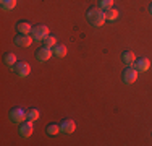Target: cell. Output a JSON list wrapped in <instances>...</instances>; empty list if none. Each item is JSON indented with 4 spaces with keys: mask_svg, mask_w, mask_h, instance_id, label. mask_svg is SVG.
<instances>
[{
    "mask_svg": "<svg viewBox=\"0 0 152 146\" xmlns=\"http://www.w3.org/2000/svg\"><path fill=\"white\" fill-rule=\"evenodd\" d=\"M137 80V70L134 67H128L125 68V72H123V83L125 85H131V83H134Z\"/></svg>",
    "mask_w": 152,
    "mask_h": 146,
    "instance_id": "277c9868",
    "label": "cell"
},
{
    "mask_svg": "<svg viewBox=\"0 0 152 146\" xmlns=\"http://www.w3.org/2000/svg\"><path fill=\"white\" fill-rule=\"evenodd\" d=\"M76 128V123H75V120H70V119H66V120H63V122L60 123V131H63V133H66V135H70V133H73Z\"/></svg>",
    "mask_w": 152,
    "mask_h": 146,
    "instance_id": "9c48e42d",
    "label": "cell"
},
{
    "mask_svg": "<svg viewBox=\"0 0 152 146\" xmlns=\"http://www.w3.org/2000/svg\"><path fill=\"white\" fill-rule=\"evenodd\" d=\"M118 16H120V12H118L117 8H108V10H105V18L108 21H115V20H118Z\"/></svg>",
    "mask_w": 152,
    "mask_h": 146,
    "instance_id": "4fadbf2b",
    "label": "cell"
},
{
    "mask_svg": "<svg viewBox=\"0 0 152 146\" xmlns=\"http://www.w3.org/2000/svg\"><path fill=\"white\" fill-rule=\"evenodd\" d=\"M52 55H53V49L52 47H47V46H44L42 49H39L37 52H36V58H37L39 62H47Z\"/></svg>",
    "mask_w": 152,
    "mask_h": 146,
    "instance_id": "5b68a950",
    "label": "cell"
},
{
    "mask_svg": "<svg viewBox=\"0 0 152 146\" xmlns=\"http://www.w3.org/2000/svg\"><path fill=\"white\" fill-rule=\"evenodd\" d=\"M134 68L137 70V73H142V72H147L151 68V60L147 57H141L134 62Z\"/></svg>",
    "mask_w": 152,
    "mask_h": 146,
    "instance_id": "8992f818",
    "label": "cell"
},
{
    "mask_svg": "<svg viewBox=\"0 0 152 146\" xmlns=\"http://www.w3.org/2000/svg\"><path fill=\"white\" fill-rule=\"evenodd\" d=\"M26 119H28V112L24 111V109L15 107V109H12V111H10V120H12V122H15V123H23Z\"/></svg>",
    "mask_w": 152,
    "mask_h": 146,
    "instance_id": "3957f363",
    "label": "cell"
},
{
    "mask_svg": "<svg viewBox=\"0 0 152 146\" xmlns=\"http://www.w3.org/2000/svg\"><path fill=\"white\" fill-rule=\"evenodd\" d=\"M123 62H125V65H134V62H136V57H134V54L133 52H129V50H126V52H123Z\"/></svg>",
    "mask_w": 152,
    "mask_h": 146,
    "instance_id": "7c38bea8",
    "label": "cell"
},
{
    "mask_svg": "<svg viewBox=\"0 0 152 146\" xmlns=\"http://www.w3.org/2000/svg\"><path fill=\"white\" fill-rule=\"evenodd\" d=\"M16 29L20 31V34H29V32H32V26L28 21H20L16 24Z\"/></svg>",
    "mask_w": 152,
    "mask_h": 146,
    "instance_id": "8fae6325",
    "label": "cell"
},
{
    "mask_svg": "<svg viewBox=\"0 0 152 146\" xmlns=\"http://www.w3.org/2000/svg\"><path fill=\"white\" fill-rule=\"evenodd\" d=\"M20 135L23 138H29L31 135H32V122L31 120H24L23 123H21V127H20Z\"/></svg>",
    "mask_w": 152,
    "mask_h": 146,
    "instance_id": "30bf717a",
    "label": "cell"
},
{
    "mask_svg": "<svg viewBox=\"0 0 152 146\" xmlns=\"http://www.w3.org/2000/svg\"><path fill=\"white\" fill-rule=\"evenodd\" d=\"M32 41H34L32 36H29V34H20L15 39V44H16V46H20V47H29L32 44Z\"/></svg>",
    "mask_w": 152,
    "mask_h": 146,
    "instance_id": "ba28073f",
    "label": "cell"
},
{
    "mask_svg": "<svg viewBox=\"0 0 152 146\" xmlns=\"http://www.w3.org/2000/svg\"><path fill=\"white\" fill-rule=\"evenodd\" d=\"M58 131H60V125H55V123H53V125L47 127V133L49 135H57Z\"/></svg>",
    "mask_w": 152,
    "mask_h": 146,
    "instance_id": "ffe728a7",
    "label": "cell"
},
{
    "mask_svg": "<svg viewBox=\"0 0 152 146\" xmlns=\"http://www.w3.org/2000/svg\"><path fill=\"white\" fill-rule=\"evenodd\" d=\"M149 10H151V15H152V5H151V7H149Z\"/></svg>",
    "mask_w": 152,
    "mask_h": 146,
    "instance_id": "44dd1931",
    "label": "cell"
},
{
    "mask_svg": "<svg viewBox=\"0 0 152 146\" xmlns=\"http://www.w3.org/2000/svg\"><path fill=\"white\" fill-rule=\"evenodd\" d=\"M53 55L55 57H65L66 55V46H63V44H57L55 47H53Z\"/></svg>",
    "mask_w": 152,
    "mask_h": 146,
    "instance_id": "5bb4252c",
    "label": "cell"
},
{
    "mask_svg": "<svg viewBox=\"0 0 152 146\" xmlns=\"http://www.w3.org/2000/svg\"><path fill=\"white\" fill-rule=\"evenodd\" d=\"M113 7V0H99V8L102 10H108Z\"/></svg>",
    "mask_w": 152,
    "mask_h": 146,
    "instance_id": "d6986e66",
    "label": "cell"
},
{
    "mask_svg": "<svg viewBox=\"0 0 152 146\" xmlns=\"http://www.w3.org/2000/svg\"><path fill=\"white\" fill-rule=\"evenodd\" d=\"M86 18H88V23L91 24V26H94V28H100L107 21L105 12H104L102 8H92V10H89L88 15H86Z\"/></svg>",
    "mask_w": 152,
    "mask_h": 146,
    "instance_id": "6da1fadb",
    "label": "cell"
},
{
    "mask_svg": "<svg viewBox=\"0 0 152 146\" xmlns=\"http://www.w3.org/2000/svg\"><path fill=\"white\" fill-rule=\"evenodd\" d=\"M15 73L20 76V78H26V76L31 73V68H29V65H28L26 62H20V63L15 65Z\"/></svg>",
    "mask_w": 152,
    "mask_h": 146,
    "instance_id": "52a82bcc",
    "label": "cell"
},
{
    "mask_svg": "<svg viewBox=\"0 0 152 146\" xmlns=\"http://www.w3.org/2000/svg\"><path fill=\"white\" fill-rule=\"evenodd\" d=\"M44 42H45L47 47H52V49H53V47L57 46V38H55V36H52V34H49V36L44 39Z\"/></svg>",
    "mask_w": 152,
    "mask_h": 146,
    "instance_id": "e0dca14e",
    "label": "cell"
},
{
    "mask_svg": "<svg viewBox=\"0 0 152 146\" xmlns=\"http://www.w3.org/2000/svg\"><path fill=\"white\" fill-rule=\"evenodd\" d=\"M5 65H8V67H15L16 65V57L13 55V54H7L5 55Z\"/></svg>",
    "mask_w": 152,
    "mask_h": 146,
    "instance_id": "ac0fdd59",
    "label": "cell"
},
{
    "mask_svg": "<svg viewBox=\"0 0 152 146\" xmlns=\"http://www.w3.org/2000/svg\"><path fill=\"white\" fill-rule=\"evenodd\" d=\"M39 117H41V112H39L37 109H31V111L28 112V120H31V122L39 120Z\"/></svg>",
    "mask_w": 152,
    "mask_h": 146,
    "instance_id": "2e32d148",
    "label": "cell"
},
{
    "mask_svg": "<svg viewBox=\"0 0 152 146\" xmlns=\"http://www.w3.org/2000/svg\"><path fill=\"white\" fill-rule=\"evenodd\" d=\"M31 36H32V39H34L36 42H41V41H44L47 36H49V28L44 26V24H39V26L32 28Z\"/></svg>",
    "mask_w": 152,
    "mask_h": 146,
    "instance_id": "7a4b0ae2",
    "label": "cell"
},
{
    "mask_svg": "<svg viewBox=\"0 0 152 146\" xmlns=\"http://www.w3.org/2000/svg\"><path fill=\"white\" fill-rule=\"evenodd\" d=\"M0 5H2V10L10 12L16 7V0H0Z\"/></svg>",
    "mask_w": 152,
    "mask_h": 146,
    "instance_id": "9a60e30c",
    "label": "cell"
}]
</instances>
